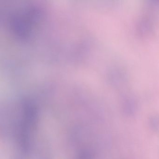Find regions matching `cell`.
I'll use <instances>...</instances> for the list:
<instances>
[{
	"mask_svg": "<svg viewBox=\"0 0 159 159\" xmlns=\"http://www.w3.org/2000/svg\"><path fill=\"white\" fill-rule=\"evenodd\" d=\"M149 124L151 129L154 132L159 131V116L153 115L150 118Z\"/></svg>",
	"mask_w": 159,
	"mask_h": 159,
	"instance_id": "1",
	"label": "cell"
}]
</instances>
